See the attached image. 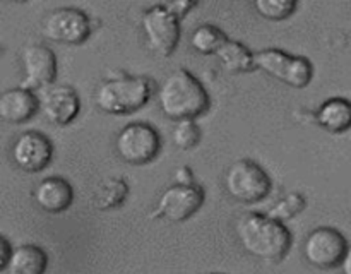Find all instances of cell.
<instances>
[{
	"mask_svg": "<svg viewBox=\"0 0 351 274\" xmlns=\"http://www.w3.org/2000/svg\"><path fill=\"white\" fill-rule=\"evenodd\" d=\"M243 250L267 262H281L290 252L291 233L278 219L259 212H245L235 225Z\"/></svg>",
	"mask_w": 351,
	"mask_h": 274,
	"instance_id": "1",
	"label": "cell"
},
{
	"mask_svg": "<svg viewBox=\"0 0 351 274\" xmlns=\"http://www.w3.org/2000/svg\"><path fill=\"white\" fill-rule=\"evenodd\" d=\"M158 103L171 120H194L209 108V95L197 77L185 68L171 72L158 89Z\"/></svg>",
	"mask_w": 351,
	"mask_h": 274,
	"instance_id": "2",
	"label": "cell"
},
{
	"mask_svg": "<svg viewBox=\"0 0 351 274\" xmlns=\"http://www.w3.org/2000/svg\"><path fill=\"white\" fill-rule=\"evenodd\" d=\"M151 82L143 75L110 77L103 81L95 91V103L101 112L110 115H125L143 108L151 96Z\"/></svg>",
	"mask_w": 351,
	"mask_h": 274,
	"instance_id": "3",
	"label": "cell"
},
{
	"mask_svg": "<svg viewBox=\"0 0 351 274\" xmlns=\"http://www.w3.org/2000/svg\"><path fill=\"white\" fill-rule=\"evenodd\" d=\"M271 178L261 164L252 160H239L225 173V188L239 202L254 204L271 192Z\"/></svg>",
	"mask_w": 351,
	"mask_h": 274,
	"instance_id": "4",
	"label": "cell"
},
{
	"mask_svg": "<svg viewBox=\"0 0 351 274\" xmlns=\"http://www.w3.org/2000/svg\"><path fill=\"white\" fill-rule=\"evenodd\" d=\"M41 34L60 45H81L89 38L93 23L88 14L75 7H58L41 21Z\"/></svg>",
	"mask_w": 351,
	"mask_h": 274,
	"instance_id": "5",
	"label": "cell"
},
{
	"mask_svg": "<svg viewBox=\"0 0 351 274\" xmlns=\"http://www.w3.org/2000/svg\"><path fill=\"white\" fill-rule=\"evenodd\" d=\"M117 154L125 163L146 164L158 156L161 137L153 125L146 122H132L123 127L115 139Z\"/></svg>",
	"mask_w": 351,
	"mask_h": 274,
	"instance_id": "6",
	"label": "cell"
},
{
	"mask_svg": "<svg viewBox=\"0 0 351 274\" xmlns=\"http://www.w3.org/2000/svg\"><path fill=\"white\" fill-rule=\"evenodd\" d=\"M141 23L147 48L158 57H170L180 40V24L167 3H158L144 10Z\"/></svg>",
	"mask_w": 351,
	"mask_h": 274,
	"instance_id": "7",
	"label": "cell"
},
{
	"mask_svg": "<svg viewBox=\"0 0 351 274\" xmlns=\"http://www.w3.org/2000/svg\"><path fill=\"white\" fill-rule=\"evenodd\" d=\"M256 68L280 79L291 88H305L312 81L314 67L305 57H295L276 48H266L254 53Z\"/></svg>",
	"mask_w": 351,
	"mask_h": 274,
	"instance_id": "8",
	"label": "cell"
},
{
	"mask_svg": "<svg viewBox=\"0 0 351 274\" xmlns=\"http://www.w3.org/2000/svg\"><path fill=\"white\" fill-rule=\"evenodd\" d=\"M348 242L341 232L329 226L312 229L304 242V257L311 266L332 269L341 266L348 250Z\"/></svg>",
	"mask_w": 351,
	"mask_h": 274,
	"instance_id": "9",
	"label": "cell"
},
{
	"mask_svg": "<svg viewBox=\"0 0 351 274\" xmlns=\"http://www.w3.org/2000/svg\"><path fill=\"white\" fill-rule=\"evenodd\" d=\"M204 190L199 185H171L161 194L153 218H163L171 223L187 221L204 204Z\"/></svg>",
	"mask_w": 351,
	"mask_h": 274,
	"instance_id": "10",
	"label": "cell"
},
{
	"mask_svg": "<svg viewBox=\"0 0 351 274\" xmlns=\"http://www.w3.org/2000/svg\"><path fill=\"white\" fill-rule=\"evenodd\" d=\"M21 65H23L21 88L29 91L48 88L57 77V58L47 45L31 43L24 47L21 51Z\"/></svg>",
	"mask_w": 351,
	"mask_h": 274,
	"instance_id": "11",
	"label": "cell"
},
{
	"mask_svg": "<svg viewBox=\"0 0 351 274\" xmlns=\"http://www.w3.org/2000/svg\"><path fill=\"white\" fill-rule=\"evenodd\" d=\"M10 158L23 171L38 173L50 164L53 158V144L45 134L27 130L14 140Z\"/></svg>",
	"mask_w": 351,
	"mask_h": 274,
	"instance_id": "12",
	"label": "cell"
},
{
	"mask_svg": "<svg viewBox=\"0 0 351 274\" xmlns=\"http://www.w3.org/2000/svg\"><path fill=\"white\" fill-rule=\"evenodd\" d=\"M40 110L45 119L53 125H67L81 110L77 92L67 84H51L41 89Z\"/></svg>",
	"mask_w": 351,
	"mask_h": 274,
	"instance_id": "13",
	"label": "cell"
},
{
	"mask_svg": "<svg viewBox=\"0 0 351 274\" xmlns=\"http://www.w3.org/2000/svg\"><path fill=\"white\" fill-rule=\"evenodd\" d=\"M40 110V98L24 88L7 89L0 96V119L9 123L27 122Z\"/></svg>",
	"mask_w": 351,
	"mask_h": 274,
	"instance_id": "14",
	"label": "cell"
},
{
	"mask_svg": "<svg viewBox=\"0 0 351 274\" xmlns=\"http://www.w3.org/2000/svg\"><path fill=\"white\" fill-rule=\"evenodd\" d=\"M33 199L43 211L62 212L71 208L74 190L62 177H47L34 187Z\"/></svg>",
	"mask_w": 351,
	"mask_h": 274,
	"instance_id": "15",
	"label": "cell"
},
{
	"mask_svg": "<svg viewBox=\"0 0 351 274\" xmlns=\"http://www.w3.org/2000/svg\"><path fill=\"white\" fill-rule=\"evenodd\" d=\"M315 122L331 134L351 129V101L346 98H329L315 112Z\"/></svg>",
	"mask_w": 351,
	"mask_h": 274,
	"instance_id": "16",
	"label": "cell"
},
{
	"mask_svg": "<svg viewBox=\"0 0 351 274\" xmlns=\"http://www.w3.org/2000/svg\"><path fill=\"white\" fill-rule=\"evenodd\" d=\"M48 256L41 247L27 243L14 249L12 257L5 267V274H45Z\"/></svg>",
	"mask_w": 351,
	"mask_h": 274,
	"instance_id": "17",
	"label": "cell"
},
{
	"mask_svg": "<svg viewBox=\"0 0 351 274\" xmlns=\"http://www.w3.org/2000/svg\"><path fill=\"white\" fill-rule=\"evenodd\" d=\"M219 64L226 72L232 74H240V72H250L256 68V60H254V53L249 48L243 47L240 41L228 40L219 51L216 53Z\"/></svg>",
	"mask_w": 351,
	"mask_h": 274,
	"instance_id": "18",
	"label": "cell"
},
{
	"mask_svg": "<svg viewBox=\"0 0 351 274\" xmlns=\"http://www.w3.org/2000/svg\"><path fill=\"white\" fill-rule=\"evenodd\" d=\"M129 195V185L123 178L110 177L103 178L95 188V204L98 209H115L125 202Z\"/></svg>",
	"mask_w": 351,
	"mask_h": 274,
	"instance_id": "19",
	"label": "cell"
},
{
	"mask_svg": "<svg viewBox=\"0 0 351 274\" xmlns=\"http://www.w3.org/2000/svg\"><path fill=\"white\" fill-rule=\"evenodd\" d=\"M226 41H228L226 34L213 24H201L199 27H195L191 36L192 48L202 55H216Z\"/></svg>",
	"mask_w": 351,
	"mask_h": 274,
	"instance_id": "20",
	"label": "cell"
},
{
	"mask_svg": "<svg viewBox=\"0 0 351 274\" xmlns=\"http://www.w3.org/2000/svg\"><path fill=\"white\" fill-rule=\"evenodd\" d=\"M305 208V197L304 195L297 194V192H291L287 197H283L281 201H278L274 204V208H271L267 211V216H271L273 219L278 221H287V219L295 218L297 214H300Z\"/></svg>",
	"mask_w": 351,
	"mask_h": 274,
	"instance_id": "21",
	"label": "cell"
},
{
	"mask_svg": "<svg viewBox=\"0 0 351 274\" xmlns=\"http://www.w3.org/2000/svg\"><path fill=\"white\" fill-rule=\"evenodd\" d=\"M257 12L271 21H281L290 17L297 9L295 0H256L254 2Z\"/></svg>",
	"mask_w": 351,
	"mask_h": 274,
	"instance_id": "22",
	"label": "cell"
},
{
	"mask_svg": "<svg viewBox=\"0 0 351 274\" xmlns=\"http://www.w3.org/2000/svg\"><path fill=\"white\" fill-rule=\"evenodd\" d=\"M171 139L178 149H192L201 139V130L194 120H178L171 130Z\"/></svg>",
	"mask_w": 351,
	"mask_h": 274,
	"instance_id": "23",
	"label": "cell"
},
{
	"mask_svg": "<svg viewBox=\"0 0 351 274\" xmlns=\"http://www.w3.org/2000/svg\"><path fill=\"white\" fill-rule=\"evenodd\" d=\"M12 253H14L12 245H10L9 240H7L5 236H2V240H0V269L5 271L7 264H9Z\"/></svg>",
	"mask_w": 351,
	"mask_h": 274,
	"instance_id": "24",
	"label": "cell"
},
{
	"mask_svg": "<svg viewBox=\"0 0 351 274\" xmlns=\"http://www.w3.org/2000/svg\"><path fill=\"white\" fill-rule=\"evenodd\" d=\"M194 5H195L194 2H187V0H177V2H168L167 3L168 9H170L171 12H173L175 16L178 17V19H180V17H184L185 14H187L189 10H191Z\"/></svg>",
	"mask_w": 351,
	"mask_h": 274,
	"instance_id": "25",
	"label": "cell"
},
{
	"mask_svg": "<svg viewBox=\"0 0 351 274\" xmlns=\"http://www.w3.org/2000/svg\"><path fill=\"white\" fill-rule=\"evenodd\" d=\"M175 182H177V185H192L194 184V175H192V171L189 170L187 166H182L178 168V170H175Z\"/></svg>",
	"mask_w": 351,
	"mask_h": 274,
	"instance_id": "26",
	"label": "cell"
},
{
	"mask_svg": "<svg viewBox=\"0 0 351 274\" xmlns=\"http://www.w3.org/2000/svg\"><path fill=\"white\" fill-rule=\"evenodd\" d=\"M341 269L343 274H351V245L348 247V250H346V256L341 262Z\"/></svg>",
	"mask_w": 351,
	"mask_h": 274,
	"instance_id": "27",
	"label": "cell"
},
{
	"mask_svg": "<svg viewBox=\"0 0 351 274\" xmlns=\"http://www.w3.org/2000/svg\"><path fill=\"white\" fill-rule=\"evenodd\" d=\"M213 274H216V273H213Z\"/></svg>",
	"mask_w": 351,
	"mask_h": 274,
	"instance_id": "28",
	"label": "cell"
}]
</instances>
